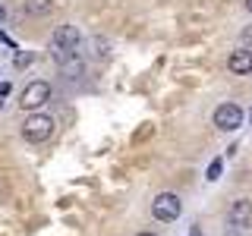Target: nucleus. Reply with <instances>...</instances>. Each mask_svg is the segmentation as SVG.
<instances>
[{"mask_svg":"<svg viewBox=\"0 0 252 236\" xmlns=\"http://www.w3.org/2000/svg\"><path fill=\"white\" fill-rule=\"evenodd\" d=\"M82 60L76 57V54H60V73L66 76V79H79L82 76Z\"/></svg>","mask_w":252,"mask_h":236,"instance_id":"8","label":"nucleus"},{"mask_svg":"<svg viewBox=\"0 0 252 236\" xmlns=\"http://www.w3.org/2000/svg\"><path fill=\"white\" fill-rule=\"evenodd\" d=\"M79 29L76 26H60L57 31L51 35V41H54V47H57L60 54H73L76 51V44H79Z\"/></svg>","mask_w":252,"mask_h":236,"instance_id":"5","label":"nucleus"},{"mask_svg":"<svg viewBox=\"0 0 252 236\" xmlns=\"http://www.w3.org/2000/svg\"><path fill=\"white\" fill-rule=\"evenodd\" d=\"M26 13H32V16H47L54 10V0H26Z\"/></svg>","mask_w":252,"mask_h":236,"instance_id":"9","label":"nucleus"},{"mask_svg":"<svg viewBox=\"0 0 252 236\" xmlns=\"http://www.w3.org/2000/svg\"><path fill=\"white\" fill-rule=\"evenodd\" d=\"M243 38H246V41H252V29H246V31H243Z\"/></svg>","mask_w":252,"mask_h":236,"instance_id":"13","label":"nucleus"},{"mask_svg":"<svg viewBox=\"0 0 252 236\" xmlns=\"http://www.w3.org/2000/svg\"><path fill=\"white\" fill-rule=\"evenodd\" d=\"M215 126L218 129H224V132H233V129H240L243 126V107L240 104H220L218 110H215Z\"/></svg>","mask_w":252,"mask_h":236,"instance_id":"4","label":"nucleus"},{"mask_svg":"<svg viewBox=\"0 0 252 236\" xmlns=\"http://www.w3.org/2000/svg\"><path fill=\"white\" fill-rule=\"evenodd\" d=\"M227 69H230L233 76H249L252 73V51H246V47L233 51L230 57H227Z\"/></svg>","mask_w":252,"mask_h":236,"instance_id":"7","label":"nucleus"},{"mask_svg":"<svg viewBox=\"0 0 252 236\" xmlns=\"http://www.w3.org/2000/svg\"><path fill=\"white\" fill-rule=\"evenodd\" d=\"M47 101H51V85H47L44 79H38V82H29L26 88H22L19 104H22V110H38L41 104H47Z\"/></svg>","mask_w":252,"mask_h":236,"instance_id":"2","label":"nucleus"},{"mask_svg":"<svg viewBox=\"0 0 252 236\" xmlns=\"http://www.w3.org/2000/svg\"><path fill=\"white\" fill-rule=\"evenodd\" d=\"M220 167H224V164H220V157H215V161L208 164V179H211V183H215V179L220 177Z\"/></svg>","mask_w":252,"mask_h":236,"instance_id":"11","label":"nucleus"},{"mask_svg":"<svg viewBox=\"0 0 252 236\" xmlns=\"http://www.w3.org/2000/svg\"><path fill=\"white\" fill-rule=\"evenodd\" d=\"M3 16H6V10H3V3H0V19H3Z\"/></svg>","mask_w":252,"mask_h":236,"instance_id":"16","label":"nucleus"},{"mask_svg":"<svg viewBox=\"0 0 252 236\" xmlns=\"http://www.w3.org/2000/svg\"><path fill=\"white\" fill-rule=\"evenodd\" d=\"M0 44H10V38H6V35H3V31H0Z\"/></svg>","mask_w":252,"mask_h":236,"instance_id":"14","label":"nucleus"},{"mask_svg":"<svg viewBox=\"0 0 252 236\" xmlns=\"http://www.w3.org/2000/svg\"><path fill=\"white\" fill-rule=\"evenodd\" d=\"M230 224L233 227H240V230H249L252 227V202L249 199H240V202H233V208H230Z\"/></svg>","mask_w":252,"mask_h":236,"instance_id":"6","label":"nucleus"},{"mask_svg":"<svg viewBox=\"0 0 252 236\" xmlns=\"http://www.w3.org/2000/svg\"><path fill=\"white\" fill-rule=\"evenodd\" d=\"M246 10H249V13H252V0H246Z\"/></svg>","mask_w":252,"mask_h":236,"instance_id":"17","label":"nucleus"},{"mask_svg":"<svg viewBox=\"0 0 252 236\" xmlns=\"http://www.w3.org/2000/svg\"><path fill=\"white\" fill-rule=\"evenodd\" d=\"M22 136L29 142H47L54 136V120L47 114H32L26 120V126H22Z\"/></svg>","mask_w":252,"mask_h":236,"instance_id":"1","label":"nucleus"},{"mask_svg":"<svg viewBox=\"0 0 252 236\" xmlns=\"http://www.w3.org/2000/svg\"><path fill=\"white\" fill-rule=\"evenodd\" d=\"M189 236H202V233H199V227H192V233H189Z\"/></svg>","mask_w":252,"mask_h":236,"instance_id":"15","label":"nucleus"},{"mask_svg":"<svg viewBox=\"0 0 252 236\" xmlns=\"http://www.w3.org/2000/svg\"><path fill=\"white\" fill-rule=\"evenodd\" d=\"M32 60H35V54H32V51H19V54H16V60H13V63H16V69H26Z\"/></svg>","mask_w":252,"mask_h":236,"instance_id":"10","label":"nucleus"},{"mask_svg":"<svg viewBox=\"0 0 252 236\" xmlns=\"http://www.w3.org/2000/svg\"><path fill=\"white\" fill-rule=\"evenodd\" d=\"M180 211H183V202H180V195H173V192H161L152 202V214L158 220H177Z\"/></svg>","mask_w":252,"mask_h":236,"instance_id":"3","label":"nucleus"},{"mask_svg":"<svg viewBox=\"0 0 252 236\" xmlns=\"http://www.w3.org/2000/svg\"><path fill=\"white\" fill-rule=\"evenodd\" d=\"M139 236H158V233H139Z\"/></svg>","mask_w":252,"mask_h":236,"instance_id":"18","label":"nucleus"},{"mask_svg":"<svg viewBox=\"0 0 252 236\" xmlns=\"http://www.w3.org/2000/svg\"><path fill=\"white\" fill-rule=\"evenodd\" d=\"M6 94H10V85L3 82V85H0V104H3V98H6Z\"/></svg>","mask_w":252,"mask_h":236,"instance_id":"12","label":"nucleus"}]
</instances>
